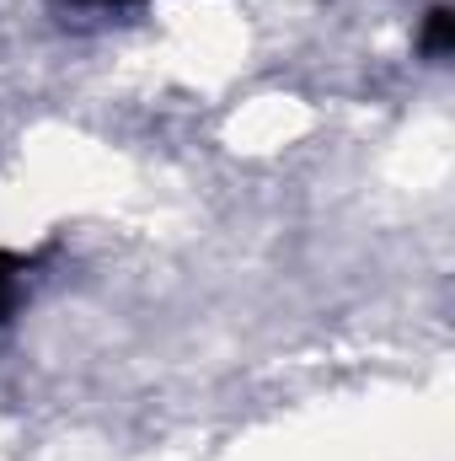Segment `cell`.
Masks as SVG:
<instances>
[{"mask_svg":"<svg viewBox=\"0 0 455 461\" xmlns=\"http://www.w3.org/2000/svg\"><path fill=\"white\" fill-rule=\"evenodd\" d=\"M418 49H424V59H451L455 49V11L451 5H429V16H424V32H418Z\"/></svg>","mask_w":455,"mask_h":461,"instance_id":"cell-1","label":"cell"},{"mask_svg":"<svg viewBox=\"0 0 455 461\" xmlns=\"http://www.w3.org/2000/svg\"><path fill=\"white\" fill-rule=\"evenodd\" d=\"M16 274H22V263L11 252H0V322L16 312Z\"/></svg>","mask_w":455,"mask_h":461,"instance_id":"cell-2","label":"cell"},{"mask_svg":"<svg viewBox=\"0 0 455 461\" xmlns=\"http://www.w3.org/2000/svg\"><path fill=\"white\" fill-rule=\"evenodd\" d=\"M86 5H134V0H86Z\"/></svg>","mask_w":455,"mask_h":461,"instance_id":"cell-3","label":"cell"}]
</instances>
